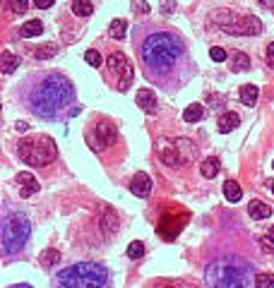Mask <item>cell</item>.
<instances>
[{
    "label": "cell",
    "instance_id": "8",
    "mask_svg": "<svg viewBox=\"0 0 274 288\" xmlns=\"http://www.w3.org/2000/svg\"><path fill=\"white\" fill-rule=\"evenodd\" d=\"M156 154H159V159H161L166 166H171V168H178V166L185 164V161H183V154H180L178 142L159 139V142H156Z\"/></svg>",
    "mask_w": 274,
    "mask_h": 288
},
{
    "label": "cell",
    "instance_id": "31",
    "mask_svg": "<svg viewBox=\"0 0 274 288\" xmlns=\"http://www.w3.org/2000/svg\"><path fill=\"white\" fill-rule=\"evenodd\" d=\"M27 5H29V0H10V10L17 14L27 12Z\"/></svg>",
    "mask_w": 274,
    "mask_h": 288
},
{
    "label": "cell",
    "instance_id": "2",
    "mask_svg": "<svg viewBox=\"0 0 274 288\" xmlns=\"http://www.w3.org/2000/svg\"><path fill=\"white\" fill-rule=\"evenodd\" d=\"M255 269L253 264L238 260V257H226L207 264L205 269V284L207 288H250L255 284Z\"/></svg>",
    "mask_w": 274,
    "mask_h": 288
},
{
    "label": "cell",
    "instance_id": "28",
    "mask_svg": "<svg viewBox=\"0 0 274 288\" xmlns=\"http://www.w3.org/2000/svg\"><path fill=\"white\" fill-rule=\"evenodd\" d=\"M142 255H144V245H142L139 240H135V243L128 245V257H130V260H139Z\"/></svg>",
    "mask_w": 274,
    "mask_h": 288
},
{
    "label": "cell",
    "instance_id": "7",
    "mask_svg": "<svg viewBox=\"0 0 274 288\" xmlns=\"http://www.w3.org/2000/svg\"><path fill=\"white\" fill-rule=\"evenodd\" d=\"M109 68L121 77V80H118V89H121V92H128L130 84H133V75H135V70H133V65L128 63V58H125L121 51L111 53L109 55Z\"/></svg>",
    "mask_w": 274,
    "mask_h": 288
},
{
    "label": "cell",
    "instance_id": "21",
    "mask_svg": "<svg viewBox=\"0 0 274 288\" xmlns=\"http://www.w3.org/2000/svg\"><path fill=\"white\" fill-rule=\"evenodd\" d=\"M202 118H205V106H200V103H192V106H188L183 110V120L185 123H197Z\"/></svg>",
    "mask_w": 274,
    "mask_h": 288
},
{
    "label": "cell",
    "instance_id": "19",
    "mask_svg": "<svg viewBox=\"0 0 274 288\" xmlns=\"http://www.w3.org/2000/svg\"><path fill=\"white\" fill-rule=\"evenodd\" d=\"M0 68H2V72H5V75L14 72V70L19 68V55L5 51V53H2V58H0Z\"/></svg>",
    "mask_w": 274,
    "mask_h": 288
},
{
    "label": "cell",
    "instance_id": "3",
    "mask_svg": "<svg viewBox=\"0 0 274 288\" xmlns=\"http://www.w3.org/2000/svg\"><path fill=\"white\" fill-rule=\"evenodd\" d=\"M142 60L149 70H156V72H166L171 70L183 55V43H180L178 36L168 34V31H156V34H149L144 43H142Z\"/></svg>",
    "mask_w": 274,
    "mask_h": 288
},
{
    "label": "cell",
    "instance_id": "15",
    "mask_svg": "<svg viewBox=\"0 0 274 288\" xmlns=\"http://www.w3.org/2000/svg\"><path fill=\"white\" fill-rule=\"evenodd\" d=\"M238 123H241V118H238L236 113H231V110H229V113H224V115H221L217 125H219V132H224V135H226V132L236 130V127H238Z\"/></svg>",
    "mask_w": 274,
    "mask_h": 288
},
{
    "label": "cell",
    "instance_id": "1",
    "mask_svg": "<svg viewBox=\"0 0 274 288\" xmlns=\"http://www.w3.org/2000/svg\"><path fill=\"white\" fill-rule=\"evenodd\" d=\"M75 98V87L68 77L63 75H46L41 80V84L31 92L29 96V103H31V110L41 118H58L63 110L68 108Z\"/></svg>",
    "mask_w": 274,
    "mask_h": 288
},
{
    "label": "cell",
    "instance_id": "29",
    "mask_svg": "<svg viewBox=\"0 0 274 288\" xmlns=\"http://www.w3.org/2000/svg\"><path fill=\"white\" fill-rule=\"evenodd\" d=\"M255 288H274V274H258Z\"/></svg>",
    "mask_w": 274,
    "mask_h": 288
},
{
    "label": "cell",
    "instance_id": "32",
    "mask_svg": "<svg viewBox=\"0 0 274 288\" xmlns=\"http://www.w3.org/2000/svg\"><path fill=\"white\" fill-rule=\"evenodd\" d=\"M209 55H212V60H214V63H224V60H226V51L219 48V46H214V48L209 51Z\"/></svg>",
    "mask_w": 274,
    "mask_h": 288
},
{
    "label": "cell",
    "instance_id": "23",
    "mask_svg": "<svg viewBox=\"0 0 274 288\" xmlns=\"http://www.w3.org/2000/svg\"><path fill=\"white\" fill-rule=\"evenodd\" d=\"M250 68V58L246 53H233L231 55V70L233 72H246Z\"/></svg>",
    "mask_w": 274,
    "mask_h": 288
},
{
    "label": "cell",
    "instance_id": "22",
    "mask_svg": "<svg viewBox=\"0 0 274 288\" xmlns=\"http://www.w3.org/2000/svg\"><path fill=\"white\" fill-rule=\"evenodd\" d=\"M72 12L77 17H89L94 12V5H92V0H72Z\"/></svg>",
    "mask_w": 274,
    "mask_h": 288
},
{
    "label": "cell",
    "instance_id": "9",
    "mask_svg": "<svg viewBox=\"0 0 274 288\" xmlns=\"http://www.w3.org/2000/svg\"><path fill=\"white\" fill-rule=\"evenodd\" d=\"M226 34H243V36H258L262 31V22L255 14H248V17H236V22H231L229 27L224 29Z\"/></svg>",
    "mask_w": 274,
    "mask_h": 288
},
{
    "label": "cell",
    "instance_id": "34",
    "mask_svg": "<svg viewBox=\"0 0 274 288\" xmlns=\"http://www.w3.org/2000/svg\"><path fill=\"white\" fill-rule=\"evenodd\" d=\"M159 5H161V12H173V10H176V2H173V0H161V2H159Z\"/></svg>",
    "mask_w": 274,
    "mask_h": 288
},
{
    "label": "cell",
    "instance_id": "27",
    "mask_svg": "<svg viewBox=\"0 0 274 288\" xmlns=\"http://www.w3.org/2000/svg\"><path fill=\"white\" fill-rule=\"evenodd\" d=\"M53 55H55L53 43H46V46H41L39 51H34V58H36V60H46V58H53Z\"/></svg>",
    "mask_w": 274,
    "mask_h": 288
},
{
    "label": "cell",
    "instance_id": "10",
    "mask_svg": "<svg viewBox=\"0 0 274 288\" xmlns=\"http://www.w3.org/2000/svg\"><path fill=\"white\" fill-rule=\"evenodd\" d=\"M113 139H116V125L99 123V125H96V139L89 137V142H92V147H94V149H104V147H109Z\"/></svg>",
    "mask_w": 274,
    "mask_h": 288
},
{
    "label": "cell",
    "instance_id": "37",
    "mask_svg": "<svg viewBox=\"0 0 274 288\" xmlns=\"http://www.w3.org/2000/svg\"><path fill=\"white\" fill-rule=\"evenodd\" d=\"M53 2H55V0H34V5H36L39 10H48Z\"/></svg>",
    "mask_w": 274,
    "mask_h": 288
},
{
    "label": "cell",
    "instance_id": "33",
    "mask_svg": "<svg viewBox=\"0 0 274 288\" xmlns=\"http://www.w3.org/2000/svg\"><path fill=\"white\" fill-rule=\"evenodd\" d=\"M260 243H262V247H265V252H274V238L272 235H265Z\"/></svg>",
    "mask_w": 274,
    "mask_h": 288
},
{
    "label": "cell",
    "instance_id": "13",
    "mask_svg": "<svg viewBox=\"0 0 274 288\" xmlns=\"http://www.w3.org/2000/svg\"><path fill=\"white\" fill-rule=\"evenodd\" d=\"M101 228L106 235H113L118 231V216L111 206H101Z\"/></svg>",
    "mask_w": 274,
    "mask_h": 288
},
{
    "label": "cell",
    "instance_id": "25",
    "mask_svg": "<svg viewBox=\"0 0 274 288\" xmlns=\"http://www.w3.org/2000/svg\"><path fill=\"white\" fill-rule=\"evenodd\" d=\"M60 260V252L58 250H53V247H48V250H43L41 257H39V262H41V267H46V269H51L55 262Z\"/></svg>",
    "mask_w": 274,
    "mask_h": 288
},
{
    "label": "cell",
    "instance_id": "39",
    "mask_svg": "<svg viewBox=\"0 0 274 288\" xmlns=\"http://www.w3.org/2000/svg\"><path fill=\"white\" fill-rule=\"evenodd\" d=\"M258 2H260V5H265V7H272V5H274V0H258Z\"/></svg>",
    "mask_w": 274,
    "mask_h": 288
},
{
    "label": "cell",
    "instance_id": "17",
    "mask_svg": "<svg viewBox=\"0 0 274 288\" xmlns=\"http://www.w3.org/2000/svg\"><path fill=\"white\" fill-rule=\"evenodd\" d=\"M250 216L255 221L270 219V216H272V206L265 204V202H250Z\"/></svg>",
    "mask_w": 274,
    "mask_h": 288
},
{
    "label": "cell",
    "instance_id": "36",
    "mask_svg": "<svg viewBox=\"0 0 274 288\" xmlns=\"http://www.w3.org/2000/svg\"><path fill=\"white\" fill-rule=\"evenodd\" d=\"M265 58H267V65H270V68H274V41L267 46V55H265Z\"/></svg>",
    "mask_w": 274,
    "mask_h": 288
},
{
    "label": "cell",
    "instance_id": "42",
    "mask_svg": "<svg viewBox=\"0 0 274 288\" xmlns=\"http://www.w3.org/2000/svg\"><path fill=\"white\" fill-rule=\"evenodd\" d=\"M270 183H272V185H270V188H272V192H274V180H270Z\"/></svg>",
    "mask_w": 274,
    "mask_h": 288
},
{
    "label": "cell",
    "instance_id": "16",
    "mask_svg": "<svg viewBox=\"0 0 274 288\" xmlns=\"http://www.w3.org/2000/svg\"><path fill=\"white\" fill-rule=\"evenodd\" d=\"M258 96H260V89H258L255 84H243V87H241V101H243L246 106H255V103H258Z\"/></svg>",
    "mask_w": 274,
    "mask_h": 288
},
{
    "label": "cell",
    "instance_id": "11",
    "mask_svg": "<svg viewBox=\"0 0 274 288\" xmlns=\"http://www.w3.org/2000/svg\"><path fill=\"white\" fill-rule=\"evenodd\" d=\"M130 190H133V194H137V197H147L151 192V178L147 176V173H135L133 176V180H130Z\"/></svg>",
    "mask_w": 274,
    "mask_h": 288
},
{
    "label": "cell",
    "instance_id": "44",
    "mask_svg": "<svg viewBox=\"0 0 274 288\" xmlns=\"http://www.w3.org/2000/svg\"><path fill=\"white\" fill-rule=\"evenodd\" d=\"M272 7H274V5H272Z\"/></svg>",
    "mask_w": 274,
    "mask_h": 288
},
{
    "label": "cell",
    "instance_id": "38",
    "mask_svg": "<svg viewBox=\"0 0 274 288\" xmlns=\"http://www.w3.org/2000/svg\"><path fill=\"white\" fill-rule=\"evenodd\" d=\"M27 130H29L27 123H17V132H27Z\"/></svg>",
    "mask_w": 274,
    "mask_h": 288
},
{
    "label": "cell",
    "instance_id": "26",
    "mask_svg": "<svg viewBox=\"0 0 274 288\" xmlns=\"http://www.w3.org/2000/svg\"><path fill=\"white\" fill-rule=\"evenodd\" d=\"M125 29H128L125 19H121V17H118V19H113V22H111V36L121 41V39H125Z\"/></svg>",
    "mask_w": 274,
    "mask_h": 288
},
{
    "label": "cell",
    "instance_id": "4",
    "mask_svg": "<svg viewBox=\"0 0 274 288\" xmlns=\"http://www.w3.org/2000/svg\"><path fill=\"white\" fill-rule=\"evenodd\" d=\"M109 269L96 262H80L65 267L55 276V288H106Z\"/></svg>",
    "mask_w": 274,
    "mask_h": 288
},
{
    "label": "cell",
    "instance_id": "20",
    "mask_svg": "<svg viewBox=\"0 0 274 288\" xmlns=\"http://www.w3.org/2000/svg\"><path fill=\"white\" fill-rule=\"evenodd\" d=\"M43 31V24L39 22V19H29V22H24L22 27H19V34L24 36V39H31V36H39Z\"/></svg>",
    "mask_w": 274,
    "mask_h": 288
},
{
    "label": "cell",
    "instance_id": "41",
    "mask_svg": "<svg viewBox=\"0 0 274 288\" xmlns=\"http://www.w3.org/2000/svg\"><path fill=\"white\" fill-rule=\"evenodd\" d=\"M178 288H190V286H185V284H178Z\"/></svg>",
    "mask_w": 274,
    "mask_h": 288
},
{
    "label": "cell",
    "instance_id": "14",
    "mask_svg": "<svg viewBox=\"0 0 274 288\" xmlns=\"http://www.w3.org/2000/svg\"><path fill=\"white\" fill-rule=\"evenodd\" d=\"M137 106L144 110V113H154L156 110V96L151 89H139L137 92Z\"/></svg>",
    "mask_w": 274,
    "mask_h": 288
},
{
    "label": "cell",
    "instance_id": "35",
    "mask_svg": "<svg viewBox=\"0 0 274 288\" xmlns=\"http://www.w3.org/2000/svg\"><path fill=\"white\" fill-rule=\"evenodd\" d=\"M133 7H137V12H149V5L144 2V0H133Z\"/></svg>",
    "mask_w": 274,
    "mask_h": 288
},
{
    "label": "cell",
    "instance_id": "18",
    "mask_svg": "<svg viewBox=\"0 0 274 288\" xmlns=\"http://www.w3.org/2000/svg\"><path fill=\"white\" fill-rule=\"evenodd\" d=\"M224 197L229 199V202H241V197H243V190H241V185L238 183H233V180H226L224 183Z\"/></svg>",
    "mask_w": 274,
    "mask_h": 288
},
{
    "label": "cell",
    "instance_id": "6",
    "mask_svg": "<svg viewBox=\"0 0 274 288\" xmlns=\"http://www.w3.org/2000/svg\"><path fill=\"white\" fill-rule=\"evenodd\" d=\"M29 233H31V223L24 214L14 211L2 221V250L5 255H14L27 245Z\"/></svg>",
    "mask_w": 274,
    "mask_h": 288
},
{
    "label": "cell",
    "instance_id": "43",
    "mask_svg": "<svg viewBox=\"0 0 274 288\" xmlns=\"http://www.w3.org/2000/svg\"><path fill=\"white\" fill-rule=\"evenodd\" d=\"M270 235H272V238H274V226H272V231H270Z\"/></svg>",
    "mask_w": 274,
    "mask_h": 288
},
{
    "label": "cell",
    "instance_id": "5",
    "mask_svg": "<svg viewBox=\"0 0 274 288\" xmlns=\"http://www.w3.org/2000/svg\"><path fill=\"white\" fill-rule=\"evenodd\" d=\"M19 159L29 166H48L55 161L58 156V147L48 135H36V137H27L19 142Z\"/></svg>",
    "mask_w": 274,
    "mask_h": 288
},
{
    "label": "cell",
    "instance_id": "24",
    "mask_svg": "<svg viewBox=\"0 0 274 288\" xmlns=\"http://www.w3.org/2000/svg\"><path fill=\"white\" fill-rule=\"evenodd\" d=\"M200 171H202L205 178H214V176L219 173V159H214V156H212V159H205L202 166H200Z\"/></svg>",
    "mask_w": 274,
    "mask_h": 288
},
{
    "label": "cell",
    "instance_id": "45",
    "mask_svg": "<svg viewBox=\"0 0 274 288\" xmlns=\"http://www.w3.org/2000/svg\"><path fill=\"white\" fill-rule=\"evenodd\" d=\"M272 166H274V164H272Z\"/></svg>",
    "mask_w": 274,
    "mask_h": 288
},
{
    "label": "cell",
    "instance_id": "30",
    "mask_svg": "<svg viewBox=\"0 0 274 288\" xmlns=\"http://www.w3.org/2000/svg\"><path fill=\"white\" fill-rule=\"evenodd\" d=\"M84 60H87L92 68H99V65H101V55H99V51H87V53H84Z\"/></svg>",
    "mask_w": 274,
    "mask_h": 288
},
{
    "label": "cell",
    "instance_id": "40",
    "mask_svg": "<svg viewBox=\"0 0 274 288\" xmlns=\"http://www.w3.org/2000/svg\"><path fill=\"white\" fill-rule=\"evenodd\" d=\"M12 288H31V286H27V284H19V286H12Z\"/></svg>",
    "mask_w": 274,
    "mask_h": 288
},
{
    "label": "cell",
    "instance_id": "12",
    "mask_svg": "<svg viewBox=\"0 0 274 288\" xmlns=\"http://www.w3.org/2000/svg\"><path fill=\"white\" fill-rule=\"evenodd\" d=\"M17 183H19V194L22 197H31V194L39 192V183H36V178L31 173H19Z\"/></svg>",
    "mask_w": 274,
    "mask_h": 288
}]
</instances>
